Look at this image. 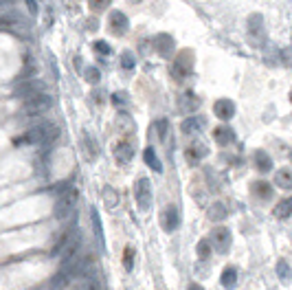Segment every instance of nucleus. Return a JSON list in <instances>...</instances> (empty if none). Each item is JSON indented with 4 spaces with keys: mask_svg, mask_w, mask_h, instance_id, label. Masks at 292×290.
Here are the masks:
<instances>
[{
    "mask_svg": "<svg viewBox=\"0 0 292 290\" xmlns=\"http://www.w3.org/2000/svg\"><path fill=\"white\" fill-rule=\"evenodd\" d=\"M292 215V196L283 198V200L275 207V218H279V220H286V218Z\"/></svg>",
    "mask_w": 292,
    "mask_h": 290,
    "instance_id": "nucleus-23",
    "label": "nucleus"
},
{
    "mask_svg": "<svg viewBox=\"0 0 292 290\" xmlns=\"http://www.w3.org/2000/svg\"><path fill=\"white\" fill-rule=\"evenodd\" d=\"M277 275H279L281 281H290L292 273H290V266H288L286 260H279V262H277Z\"/></svg>",
    "mask_w": 292,
    "mask_h": 290,
    "instance_id": "nucleus-29",
    "label": "nucleus"
},
{
    "mask_svg": "<svg viewBox=\"0 0 292 290\" xmlns=\"http://www.w3.org/2000/svg\"><path fill=\"white\" fill-rule=\"evenodd\" d=\"M227 204L224 202H213L209 207V211H207V215H209V220H213V222H222V220H227Z\"/></svg>",
    "mask_w": 292,
    "mask_h": 290,
    "instance_id": "nucleus-21",
    "label": "nucleus"
},
{
    "mask_svg": "<svg viewBox=\"0 0 292 290\" xmlns=\"http://www.w3.org/2000/svg\"><path fill=\"white\" fill-rule=\"evenodd\" d=\"M57 136H59V125L53 121H42V123H35L20 138H24L26 143H35V145H51Z\"/></svg>",
    "mask_w": 292,
    "mask_h": 290,
    "instance_id": "nucleus-1",
    "label": "nucleus"
},
{
    "mask_svg": "<svg viewBox=\"0 0 292 290\" xmlns=\"http://www.w3.org/2000/svg\"><path fill=\"white\" fill-rule=\"evenodd\" d=\"M77 198H79V191L75 187H70L66 194H62L57 198V202H55V215L59 218V220H64L66 215L70 213L72 209H75V204H77Z\"/></svg>",
    "mask_w": 292,
    "mask_h": 290,
    "instance_id": "nucleus-4",
    "label": "nucleus"
},
{
    "mask_svg": "<svg viewBox=\"0 0 292 290\" xmlns=\"http://www.w3.org/2000/svg\"><path fill=\"white\" fill-rule=\"evenodd\" d=\"M211 246H213L211 240L202 237V240L198 242V257H200V260H209V257H211Z\"/></svg>",
    "mask_w": 292,
    "mask_h": 290,
    "instance_id": "nucleus-28",
    "label": "nucleus"
},
{
    "mask_svg": "<svg viewBox=\"0 0 292 290\" xmlns=\"http://www.w3.org/2000/svg\"><path fill=\"white\" fill-rule=\"evenodd\" d=\"M156 130H158L161 141H167V130H169V121H167V119H158V121H156Z\"/></svg>",
    "mask_w": 292,
    "mask_h": 290,
    "instance_id": "nucleus-32",
    "label": "nucleus"
},
{
    "mask_svg": "<svg viewBox=\"0 0 292 290\" xmlns=\"http://www.w3.org/2000/svg\"><path fill=\"white\" fill-rule=\"evenodd\" d=\"M211 244H213V248L217 253H227L231 248V244H233V235H231L229 227H215L211 231Z\"/></svg>",
    "mask_w": 292,
    "mask_h": 290,
    "instance_id": "nucleus-7",
    "label": "nucleus"
},
{
    "mask_svg": "<svg viewBox=\"0 0 292 290\" xmlns=\"http://www.w3.org/2000/svg\"><path fill=\"white\" fill-rule=\"evenodd\" d=\"M82 148H84V152H86V156L90 158H95L97 156V150H95V143H92V138L88 136V134H84V138H82Z\"/></svg>",
    "mask_w": 292,
    "mask_h": 290,
    "instance_id": "nucleus-30",
    "label": "nucleus"
},
{
    "mask_svg": "<svg viewBox=\"0 0 292 290\" xmlns=\"http://www.w3.org/2000/svg\"><path fill=\"white\" fill-rule=\"evenodd\" d=\"M121 68H125V70L134 68V55H132V53H123L121 55Z\"/></svg>",
    "mask_w": 292,
    "mask_h": 290,
    "instance_id": "nucleus-34",
    "label": "nucleus"
},
{
    "mask_svg": "<svg viewBox=\"0 0 292 290\" xmlns=\"http://www.w3.org/2000/svg\"><path fill=\"white\" fill-rule=\"evenodd\" d=\"M213 112L220 121H231L235 117V103L231 99H217L213 103Z\"/></svg>",
    "mask_w": 292,
    "mask_h": 290,
    "instance_id": "nucleus-9",
    "label": "nucleus"
},
{
    "mask_svg": "<svg viewBox=\"0 0 292 290\" xmlns=\"http://www.w3.org/2000/svg\"><path fill=\"white\" fill-rule=\"evenodd\" d=\"M180 130L185 132V134H191V136L200 134V132L204 130V119H202V117H187V119L182 121Z\"/></svg>",
    "mask_w": 292,
    "mask_h": 290,
    "instance_id": "nucleus-11",
    "label": "nucleus"
},
{
    "mask_svg": "<svg viewBox=\"0 0 292 290\" xmlns=\"http://www.w3.org/2000/svg\"><path fill=\"white\" fill-rule=\"evenodd\" d=\"M275 185H277L279 189L290 191V189H292V169L283 167V169L277 171V174H275Z\"/></svg>",
    "mask_w": 292,
    "mask_h": 290,
    "instance_id": "nucleus-20",
    "label": "nucleus"
},
{
    "mask_svg": "<svg viewBox=\"0 0 292 290\" xmlns=\"http://www.w3.org/2000/svg\"><path fill=\"white\" fill-rule=\"evenodd\" d=\"M42 92H44V84H42V82H33V79H26V82L18 84L16 88H13V97L29 101V99L42 95Z\"/></svg>",
    "mask_w": 292,
    "mask_h": 290,
    "instance_id": "nucleus-6",
    "label": "nucleus"
},
{
    "mask_svg": "<svg viewBox=\"0 0 292 290\" xmlns=\"http://www.w3.org/2000/svg\"><path fill=\"white\" fill-rule=\"evenodd\" d=\"M84 77H86V82H90V84H97L99 79H101V72H99L97 66H86V70H84Z\"/></svg>",
    "mask_w": 292,
    "mask_h": 290,
    "instance_id": "nucleus-31",
    "label": "nucleus"
},
{
    "mask_svg": "<svg viewBox=\"0 0 292 290\" xmlns=\"http://www.w3.org/2000/svg\"><path fill=\"white\" fill-rule=\"evenodd\" d=\"M246 31H248L250 42H255V44L266 42V26H264V18L260 16V13H250V16H248Z\"/></svg>",
    "mask_w": 292,
    "mask_h": 290,
    "instance_id": "nucleus-3",
    "label": "nucleus"
},
{
    "mask_svg": "<svg viewBox=\"0 0 292 290\" xmlns=\"http://www.w3.org/2000/svg\"><path fill=\"white\" fill-rule=\"evenodd\" d=\"M290 101H292V92H290Z\"/></svg>",
    "mask_w": 292,
    "mask_h": 290,
    "instance_id": "nucleus-41",
    "label": "nucleus"
},
{
    "mask_svg": "<svg viewBox=\"0 0 292 290\" xmlns=\"http://www.w3.org/2000/svg\"><path fill=\"white\" fill-rule=\"evenodd\" d=\"M9 3H11V0H3V5H5V7H7V5H9Z\"/></svg>",
    "mask_w": 292,
    "mask_h": 290,
    "instance_id": "nucleus-40",
    "label": "nucleus"
},
{
    "mask_svg": "<svg viewBox=\"0 0 292 290\" xmlns=\"http://www.w3.org/2000/svg\"><path fill=\"white\" fill-rule=\"evenodd\" d=\"M110 3H112V0H90V5L95 7V9H105Z\"/></svg>",
    "mask_w": 292,
    "mask_h": 290,
    "instance_id": "nucleus-36",
    "label": "nucleus"
},
{
    "mask_svg": "<svg viewBox=\"0 0 292 290\" xmlns=\"http://www.w3.org/2000/svg\"><path fill=\"white\" fill-rule=\"evenodd\" d=\"M101 198H103V202H105L108 209H115L119 204V194L115 191V187H110V185H105V187L101 189Z\"/></svg>",
    "mask_w": 292,
    "mask_h": 290,
    "instance_id": "nucleus-25",
    "label": "nucleus"
},
{
    "mask_svg": "<svg viewBox=\"0 0 292 290\" xmlns=\"http://www.w3.org/2000/svg\"><path fill=\"white\" fill-rule=\"evenodd\" d=\"M92 49H95L99 55H110L112 53V49H110V44L108 42H103V40H97L95 44H92Z\"/></svg>",
    "mask_w": 292,
    "mask_h": 290,
    "instance_id": "nucleus-33",
    "label": "nucleus"
},
{
    "mask_svg": "<svg viewBox=\"0 0 292 290\" xmlns=\"http://www.w3.org/2000/svg\"><path fill=\"white\" fill-rule=\"evenodd\" d=\"M51 105H53V99L42 92V95H38V97L29 99V101H24V105H22V119L42 117L46 110H51Z\"/></svg>",
    "mask_w": 292,
    "mask_h": 290,
    "instance_id": "nucleus-2",
    "label": "nucleus"
},
{
    "mask_svg": "<svg viewBox=\"0 0 292 290\" xmlns=\"http://www.w3.org/2000/svg\"><path fill=\"white\" fill-rule=\"evenodd\" d=\"M163 224H165V231H176L178 229V224H180V213H178L176 207H167L165 218H163Z\"/></svg>",
    "mask_w": 292,
    "mask_h": 290,
    "instance_id": "nucleus-17",
    "label": "nucleus"
},
{
    "mask_svg": "<svg viewBox=\"0 0 292 290\" xmlns=\"http://www.w3.org/2000/svg\"><path fill=\"white\" fill-rule=\"evenodd\" d=\"M112 101H115L117 105H121V103H125V101H128V97H125V95H121V92H115V95H112Z\"/></svg>",
    "mask_w": 292,
    "mask_h": 290,
    "instance_id": "nucleus-38",
    "label": "nucleus"
},
{
    "mask_svg": "<svg viewBox=\"0 0 292 290\" xmlns=\"http://www.w3.org/2000/svg\"><path fill=\"white\" fill-rule=\"evenodd\" d=\"M115 156H117V163H130L132 161V156H134V148L128 143V141H121L117 145V150H115Z\"/></svg>",
    "mask_w": 292,
    "mask_h": 290,
    "instance_id": "nucleus-15",
    "label": "nucleus"
},
{
    "mask_svg": "<svg viewBox=\"0 0 292 290\" xmlns=\"http://www.w3.org/2000/svg\"><path fill=\"white\" fill-rule=\"evenodd\" d=\"M3 26H5V29H9V31H13V33H24L26 31V24H24V20H22V16H20L18 11H5Z\"/></svg>",
    "mask_w": 292,
    "mask_h": 290,
    "instance_id": "nucleus-10",
    "label": "nucleus"
},
{
    "mask_svg": "<svg viewBox=\"0 0 292 290\" xmlns=\"http://www.w3.org/2000/svg\"><path fill=\"white\" fill-rule=\"evenodd\" d=\"M255 165H257V169H260L262 174H268V171L273 169V158H270L266 152H257V154H255Z\"/></svg>",
    "mask_w": 292,
    "mask_h": 290,
    "instance_id": "nucleus-24",
    "label": "nucleus"
},
{
    "mask_svg": "<svg viewBox=\"0 0 292 290\" xmlns=\"http://www.w3.org/2000/svg\"><path fill=\"white\" fill-rule=\"evenodd\" d=\"M222 286L224 288H235V283H237V268L235 266H227L222 270Z\"/></svg>",
    "mask_w": 292,
    "mask_h": 290,
    "instance_id": "nucleus-26",
    "label": "nucleus"
},
{
    "mask_svg": "<svg viewBox=\"0 0 292 290\" xmlns=\"http://www.w3.org/2000/svg\"><path fill=\"white\" fill-rule=\"evenodd\" d=\"M24 3H26V9H29L31 16H38V3L35 0H24Z\"/></svg>",
    "mask_w": 292,
    "mask_h": 290,
    "instance_id": "nucleus-37",
    "label": "nucleus"
},
{
    "mask_svg": "<svg viewBox=\"0 0 292 290\" xmlns=\"http://www.w3.org/2000/svg\"><path fill=\"white\" fill-rule=\"evenodd\" d=\"M123 266H125V270H132V266H134V250H132V248H125Z\"/></svg>",
    "mask_w": 292,
    "mask_h": 290,
    "instance_id": "nucleus-35",
    "label": "nucleus"
},
{
    "mask_svg": "<svg viewBox=\"0 0 292 290\" xmlns=\"http://www.w3.org/2000/svg\"><path fill=\"white\" fill-rule=\"evenodd\" d=\"M253 194H255V198H260V200H270V198H273V185L266 180H255Z\"/></svg>",
    "mask_w": 292,
    "mask_h": 290,
    "instance_id": "nucleus-16",
    "label": "nucleus"
},
{
    "mask_svg": "<svg viewBox=\"0 0 292 290\" xmlns=\"http://www.w3.org/2000/svg\"><path fill=\"white\" fill-rule=\"evenodd\" d=\"M90 222H92V231H95V240L99 244V248L105 246L103 240V227H101V218H99V211L95 207H90Z\"/></svg>",
    "mask_w": 292,
    "mask_h": 290,
    "instance_id": "nucleus-13",
    "label": "nucleus"
},
{
    "mask_svg": "<svg viewBox=\"0 0 292 290\" xmlns=\"http://www.w3.org/2000/svg\"><path fill=\"white\" fill-rule=\"evenodd\" d=\"M154 46L161 55H169V53L174 51V38H171L169 33H158L154 38Z\"/></svg>",
    "mask_w": 292,
    "mask_h": 290,
    "instance_id": "nucleus-12",
    "label": "nucleus"
},
{
    "mask_svg": "<svg viewBox=\"0 0 292 290\" xmlns=\"http://www.w3.org/2000/svg\"><path fill=\"white\" fill-rule=\"evenodd\" d=\"M213 138L220 145H229V143H233L235 134H233V130H231V128H227V125H220V128L213 130Z\"/></svg>",
    "mask_w": 292,
    "mask_h": 290,
    "instance_id": "nucleus-22",
    "label": "nucleus"
},
{
    "mask_svg": "<svg viewBox=\"0 0 292 290\" xmlns=\"http://www.w3.org/2000/svg\"><path fill=\"white\" fill-rule=\"evenodd\" d=\"M70 270H66V268H59V273L51 279V286L49 290H64L66 286H68V281H70Z\"/></svg>",
    "mask_w": 292,
    "mask_h": 290,
    "instance_id": "nucleus-18",
    "label": "nucleus"
},
{
    "mask_svg": "<svg viewBox=\"0 0 292 290\" xmlns=\"http://www.w3.org/2000/svg\"><path fill=\"white\" fill-rule=\"evenodd\" d=\"M204 154H207V148H204L202 143H194V145H189V148L185 150V156H187L189 165H198L204 158Z\"/></svg>",
    "mask_w": 292,
    "mask_h": 290,
    "instance_id": "nucleus-14",
    "label": "nucleus"
},
{
    "mask_svg": "<svg viewBox=\"0 0 292 290\" xmlns=\"http://www.w3.org/2000/svg\"><path fill=\"white\" fill-rule=\"evenodd\" d=\"M108 26L115 35H123L125 31L130 29V20L123 11H112L110 13V20H108Z\"/></svg>",
    "mask_w": 292,
    "mask_h": 290,
    "instance_id": "nucleus-8",
    "label": "nucleus"
},
{
    "mask_svg": "<svg viewBox=\"0 0 292 290\" xmlns=\"http://www.w3.org/2000/svg\"><path fill=\"white\" fill-rule=\"evenodd\" d=\"M189 290H204L200 283H189Z\"/></svg>",
    "mask_w": 292,
    "mask_h": 290,
    "instance_id": "nucleus-39",
    "label": "nucleus"
},
{
    "mask_svg": "<svg viewBox=\"0 0 292 290\" xmlns=\"http://www.w3.org/2000/svg\"><path fill=\"white\" fill-rule=\"evenodd\" d=\"M134 198L141 211H150L152 207V183L148 178H138L134 185Z\"/></svg>",
    "mask_w": 292,
    "mask_h": 290,
    "instance_id": "nucleus-5",
    "label": "nucleus"
},
{
    "mask_svg": "<svg viewBox=\"0 0 292 290\" xmlns=\"http://www.w3.org/2000/svg\"><path fill=\"white\" fill-rule=\"evenodd\" d=\"M180 101H182V105H180V108L185 110V112H194L196 108H198V97L194 95V92H185V95H182V99H180Z\"/></svg>",
    "mask_w": 292,
    "mask_h": 290,
    "instance_id": "nucleus-27",
    "label": "nucleus"
},
{
    "mask_svg": "<svg viewBox=\"0 0 292 290\" xmlns=\"http://www.w3.org/2000/svg\"><path fill=\"white\" fill-rule=\"evenodd\" d=\"M143 161L148 163V167L154 169L156 174H163V163H161V158L156 156V152L152 150V148H145L143 150Z\"/></svg>",
    "mask_w": 292,
    "mask_h": 290,
    "instance_id": "nucleus-19",
    "label": "nucleus"
}]
</instances>
